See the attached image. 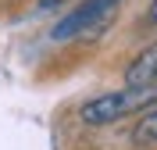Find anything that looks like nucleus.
I'll return each mask as SVG.
<instances>
[{
    "label": "nucleus",
    "instance_id": "f257e3e1",
    "mask_svg": "<svg viewBox=\"0 0 157 150\" xmlns=\"http://www.w3.org/2000/svg\"><path fill=\"white\" fill-rule=\"evenodd\" d=\"M157 104V82H147V86H125V90H111L100 93V97L86 100L78 107V121L86 125H114V121L136 114V111H150Z\"/></svg>",
    "mask_w": 157,
    "mask_h": 150
},
{
    "label": "nucleus",
    "instance_id": "f03ea898",
    "mask_svg": "<svg viewBox=\"0 0 157 150\" xmlns=\"http://www.w3.org/2000/svg\"><path fill=\"white\" fill-rule=\"evenodd\" d=\"M118 4H121V0H86L82 7L68 11V14H64V18L50 29V40H54V43H68V40H97L100 32L114 21Z\"/></svg>",
    "mask_w": 157,
    "mask_h": 150
},
{
    "label": "nucleus",
    "instance_id": "7ed1b4c3",
    "mask_svg": "<svg viewBox=\"0 0 157 150\" xmlns=\"http://www.w3.org/2000/svg\"><path fill=\"white\" fill-rule=\"evenodd\" d=\"M147 82H157V43L143 50L125 71V86H147Z\"/></svg>",
    "mask_w": 157,
    "mask_h": 150
},
{
    "label": "nucleus",
    "instance_id": "20e7f679",
    "mask_svg": "<svg viewBox=\"0 0 157 150\" xmlns=\"http://www.w3.org/2000/svg\"><path fill=\"white\" fill-rule=\"evenodd\" d=\"M132 140H136V143H143V147H147V143H157V104H154V107H150L147 114L136 121V129H132Z\"/></svg>",
    "mask_w": 157,
    "mask_h": 150
},
{
    "label": "nucleus",
    "instance_id": "39448f33",
    "mask_svg": "<svg viewBox=\"0 0 157 150\" xmlns=\"http://www.w3.org/2000/svg\"><path fill=\"white\" fill-rule=\"evenodd\" d=\"M147 21H150V25H157V0L150 4V11H147Z\"/></svg>",
    "mask_w": 157,
    "mask_h": 150
}]
</instances>
